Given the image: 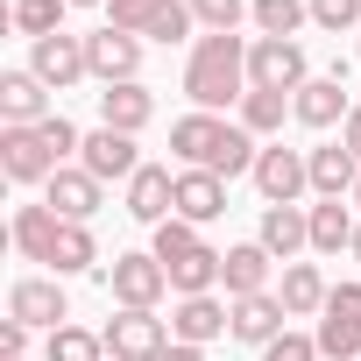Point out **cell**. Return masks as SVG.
<instances>
[{
    "label": "cell",
    "instance_id": "obj_1",
    "mask_svg": "<svg viewBox=\"0 0 361 361\" xmlns=\"http://www.w3.org/2000/svg\"><path fill=\"white\" fill-rule=\"evenodd\" d=\"M185 99L199 114L241 106L248 99V43L241 36H199L192 57H185Z\"/></svg>",
    "mask_w": 361,
    "mask_h": 361
},
{
    "label": "cell",
    "instance_id": "obj_2",
    "mask_svg": "<svg viewBox=\"0 0 361 361\" xmlns=\"http://www.w3.org/2000/svg\"><path fill=\"white\" fill-rule=\"evenodd\" d=\"M305 78H312L305 43H290V36H255V43H248V85H262V92H290V99H298Z\"/></svg>",
    "mask_w": 361,
    "mask_h": 361
},
{
    "label": "cell",
    "instance_id": "obj_3",
    "mask_svg": "<svg viewBox=\"0 0 361 361\" xmlns=\"http://www.w3.org/2000/svg\"><path fill=\"white\" fill-rule=\"evenodd\" d=\"M99 340H106V354H114V361H156V354L170 347V319L121 305V312H114V319L99 326Z\"/></svg>",
    "mask_w": 361,
    "mask_h": 361
},
{
    "label": "cell",
    "instance_id": "obj_4",
    "mask_svg": "<svg viewBox=\"0 0 361 361\" xmlns=\"http://www.w3.org/2000/svg\"><path fill=\"white\" fill-rule=\"evenodd\" d=\"M8 319H22L29 333H57V326H71L64 276H22V283L8 290Z\"/></svg>",
    "mask_w": 361,
    "mask_h": 361
},
{
    "label": "cell",
    "instance_id": "obj_5",
    "mask_svg": "<svg viewBox=\"0 0 361 361\" xmlns=\"http://www.w3.org/2000/svg\"><path fill=\"white\" fill-rule=\"evenodd\" d=\"M0 170H8V185H50L64 163L43 142V128H0Z\"/></svg>",
    "mask_w": 361,
    "mask_h": 361
},
{
    "label": "cell",
    "instance_id": "obj_6",
    "mask_svg": "<svg viewBox=\"0 0 361 361\" xmlns=\"http://www.w3.org/2000/svg\"><path fill=\"white\" fill-rule=\"evenodd\" d=\"M106 290H114V305L156 312L163 290H170V269H163L156 255H114V262H106Z\"/></svg>",
    "mask_w": 361,
    "mask_h": 361
},
{
    "label": "cell",
    "instance_id": "obj_7",
    "mask_svg": "<svg viewBox=\"0 0 361 361\" xmlns=\"http://www.w3.org/2000/svg\"><path fill=\"white\" fill-rule=\"evenodd\" d=\"M227 128H234L227 114H199V106H192L185 121H170V156L185 163V170H213L220 149H227Z\"/></svg>",
    "mask_w": 361,
    "mask_h": 361
},
{
    "label": "cell",
    "instance_id": "obj_8",
    "mask_svg": "<svg viewBox=\"0 0 361 361\" xmlns=\"http://www.w3.org/2000/svg\"><path fill=\"white\" fill-rule=\"evenodd\" d=\"M255 192H262L269 206H298V192H312V163H305V149L269 142V149L255 156Z\"/></svg>",
    "mask_w": 361,
    "mask_h": 361
},
{
    "label": "cell",
    "instance_id": "obj_9",
    "mask_svg": "<svg viewBox=\"0 0 361 361\" xmlns=\"http://www.w3.org/2000/svg\"><path fill=\"white\" fill-rule=\"evenodd\" d=\"M85 64H92L99 85H128V78H142V36H128V29H92V36H85Z\"/></svg>",
    "mask_w": 361,
    "mask_h": 361
},
{
    "label": "cell",
    "instance_id": "obj_10",
    "mask_svg": "<svg viewBox=\"0 0 361 361\" xmlns=\"http://www.w3.org/2000/svg\"><path fill=\"white\" fill-rule=\"evenodd\" d=\"M29 71H36L50 92H71L78 78H92V64H85V36H43V43H29Z\"/></svg>",
    "mask_w": 361,
    "mask_h": 361
},
{
    "label": "cell",
    "instance_id": "obj_11",
    "mask_svg": "<svg viewBox=\"0 0 361 361\" xmlns=\"http://www.w3.org/2000/svg\"><path fill=\"white\" fill-rule=\"evenodd\" d=\"M128 220H142V227H163V220H177V170H163V163H142V170L128 177Z\"/></svg>",
    "mask_w": 361,
    "mask_h": 361
},
{
    "label": "cell",
    "instance_id": "obj_12",
    "mask_svg": "<svg viewBox=\"0 0 361 361\" xmlns=\"http://www.w3.org/2000/svg\"><path fill=\"white\" fill-rule=\"evenodd\" d=\"M227 312H234V319H227V340H241V347H269V340L283 333V319H290L276 290H255V298H227Z\"/></svg>",
    "mask_w": 361,
    "mask_h": 361
},
{
    "label": "cell",
    "instance_id": "obj_13",
    "mask_svg": "<svg viewBox=\"0 0 361 361\" xmlns=\"http://www.w3.org/2000/svg\"><path fill=\"white\" fill-rule=\"evenodd\" d=\"M99 192H106V185H99V177H92L85 163H64V170L50 177V185H43V206H50L57 220H78V227H85V220L99 213Z\"/></svg>",
    "mask_w": 361,
    "mask_h": 361
},
{
    "label": "cell",
    "instance_id": "obj_14",
    "mask_svg": "<svg viewBox=\"0 0 361 361\" xmlns=\"http://www.w3.org/2000/svg\"><path fill=\"white\" fill-rule=\"evenodd\" d=\"M78 163L99 177V185H128V177L142 170V149H135V135H114V128H92L85 135V149H78Z\"/></svg>",
    "mask_w": 361,
    "mask_h": 361
},
{
    "label": "cell",
    "instance_id": "obj_15",
    "mask_svg": "<svg viewBox=\"0 0 361 361\" xmlns=\"http://www.w3.org/2000/svg\"><path fill=\"white\" fill-rule=\"evenodd\" d=\"M347 114H354V99H347V78H340V71L305 78L298 99H290V121H298V128H333V121H347Z\"/></svg>",
    "mask_w": 361,
    "mask_h": 361
},
{
    "label": "cell",
    "instance_id": "obj_16",
    "mask_svg": "<svg viewBox=\"0 0 361 361\" xmlns=\"http://www.w3.org/2000/svg\"><path fill=\"white\" fill-rule=\"evenodd\" d=\"M156 121V92L142 85V78H128V85H99V128H114V135H142Z\"/></svg>",
    "mask_w": 361,
    "mask_h": 361
},
{
    "label": "cell",
    "instance_id": "obj_17",
    "mask_svg": "<svg viewBox=\"0 0 361 361\" xmlns=\"http://www.w3.org/2000/svg\"><path fill=\"white\" fill-rule=\"evenodd\" d=\"M255 241H262L276 262H298V255L312 248V206H262Z\"/></svg>",
    "mask_w": 361,
    "mask_h": 361
},
{
    "label": "cell",
    "instance_id": "obj_18",
    "mask_svg": "<svg viewBox=\"0 0 361 361\" xmlns=\"http://www.w3.org/2000/svg\"><path fill=\"white\" fill-rule=\"evenodd\" d=\"M0 121L8 128H43L50 121V85L36 71H0Z\"/></svg>",
    "mask_w": 361,
    "mask_h": 361
},
{
    "label": "cell",
    "instance_id": "obj_19",
    "mask_svg": "<svg viewBox=\"0 0 361 361\" xmlns=\"http://www.w3.org/2000/svg\"><path fill=\"white\" fill-rule=\"evenodd\" d=\"M305 163H312V192H319V199H354L361 156H354L347 142H319V149H305Z\"/></svg>",
    "mask_w": 361,
    "mask_h": 361
},
{
    "label": "cell",
    "instance_id": "obj_20",
    "mask_svg": "<svg viewBox=\"0 0 361 361\" xmlns=\"http://www.w3.org/2000/svg\"><path fill=\"white\" fill-rule=\"evenodd\" d=\"M220 213H227V177H213V170H177V220L213 227Z\"/></svg>",
    "mask_w": 361,
    "mask_h": 361
},
{
    "label": "cell",
    "instance_id": "obj_21",
    "mask_svg": "<svg viewBox=\"0 0 361 361\" xmlns=\"http://www.w3.org/2000/svg\"><path fill=\"white\" fill-rule=\"evenodd\" d=\"M269 269H276V255H269L262 241H234V248L220 255V283H227V298H255V290H269Z\"/></svg>",
    "mask_w": 361,
    "mask_h": 361
},
{
    "label": "cell",
    "instance_id": "obj_22",
    "mask_svg": "<svg viewBox=\"0 0 361 361\" xmlns=\"http://www.w3.org/2000/svg\"><path fill=\"white\" fill-rule=\"evenodd\" d=\"M227 305L220 298H177V312H170V340H185V347H213L220 333H227Z\"/></svg>",
    "mask_w": 361,
    "mask_h": 361
},
{
    "label": "cell",
    "instance_id": "obj_23",
    "mask_svg": "<svg viewBox=\"0 0 361 361\" xmlns=\"http://www.w3.org/2000/svg\"><path fill=\"white\" fill-rule=\"evenodd\" d=\"M276 298H283V312H290V319H319V312H326V298H333V283L319 276V262H283Z\"/></svg>",
    "mask_w": 361,
    "mask_h": 361
},
{
    "label": "cell",
    "instance_id": "obj_24",
    "mask_svg": "<svg viewBox=\"0 0 361 361\" xmlns=\"http://www.w3.org/2000/svg\"><path fill=\"white\" fill-rule=\"evenodd\" d=\"M8 234H15V248H22L29 262H43V269H50V255H57V234H64V220H57L50 206H15V227H8Z\"/></svg>",
    "mask_w": 361,
    "mask_h": 361
},
{
    "label": "cell",
    "instance_id": "obj_25",
    "mask_svg": "<svg viewBox=\"0 0 361 361\" xmlns=\"http://www.w3.org/2000/svg\"><path fill=\"white\" fill-rule=\"evenodd\" d=\"M354 206H340V199H319L312 206V255H340V248H354Z\"/></svg>",
    "mask_w": 361,
    "mask_h": 361
},
{
    "label": "cell",
    "instance_id": "obj_26",
    "mask_svg": "<svg viewBox=\"0 0 361 361\" xmlns=\"http://www.w3.org/2000/svg\"><path fill=\"white\" fill-rule=\"evenodd\" d=\"M85 269H99V241H92V227L64 220V234H57V255H50V276H85Z\"/></svg>",
    "mask_w": 361,
    "mask_h": 361
},
{
    "label": "cell",
    "instance_id": "obj_27",
    "mask_svg": "<svg viewBox=\"0 0 361 361\" xmlns=\"http://www.w3.org/2000/svg\"><path fill=\"white\" fill-rule=\"evenodd\" d=\"M213 283H220V248H213V241L170 269V290H177V298H213Z\"/></svg>",
    "mask_w": 361,
    "mask_h": 361
},
{
    "label": "cell",
    "instance_id": "obj_28",
    "mask_svg": "<svg viewBox=\"0 0 361 361\" xmlns=\"http://www.w3.org/2000/svg\"><path fill=\"white\" fill-rule=\"evenodd\" d=\"M43 361H106V340L92 326H57L43 333Z\"/></svg>",
    "mask_w": 361,
    "mask_h": 361
},
{
    "label": "cell",
    "instance_id": "obj_29",
    "mask_svg": "<svg viewBox=\"0 0 361 361\" xmlns=\"http://www.w3.org/2000/svg\"><path fill=\"white\" fill-rule=\"evenodd\" d=\"M206 248V234L192 227V220H163L156 234H149V255L163 262V269H177V262H185V255H199Z\"/></svg>",
    "mask_w": 361,
    "mask_h": 361
},
{
    "label": "cell",
    "instance_id": "obj_30",
    "mask_svg": "<svg viewBox=\"0 0 361 361\" xmlns=\"http://www.w3.org/2000/svg\"><path fill=\"white\" fill-rule=\"evenodd\" d=\"M283 114H290V92H262V85H248V99H241V128L262 142V135H276L283 128Z\"/></svg>",
    "mask_w": 361,
    "mask_h": 361
},
{
    "label": "cell",
    "instance_id": "obj_31",
    "mask_svg": "<svg viewBox=\"0 0 361 361\" xmlns=\"http://www.w3.org/2000/svg\"><path fill=\"white\" fill-rule=\"evenodd\" d=\"M262 36H290L298 43V29L312 22V0H255V15H248Z\"/></svg>",
    "mask_w": 361,
    "mask_h": 361
},
{
    "label": "cell",
    "instance_id": "obj_32",
    "mask_svg": "<svg viewBox=\"0 0 361 361\" xmlns=\"http://www.w3.org/2000/svg\"><path fill=\"white\" fill-rule=\"evenodd\" d=\"M64 15H71V0H15V29H22L29 43L64 36Z\"/></svg>",
    "mask_w": 361,
    "mask_h": 361
},
{
    "label": "cell",
    "instance_id": "obj_33",
    "mask_svg": "<svg viewBox=\"0 0 361 361\" xmlns=\"http://www.w3.org/2000/svg\"><path fill=\"white\" fill-rule=\"evenodd\" d=\"M192 15H199V36H234L255 15V0H192Z\"/></svg>",
    "mask_w": 361,
    "mask_h": 361
},
{
    "label": "cell",
    "instance_id": "obj_34",
    "mask_svg": "<svg viewBox=\"0 0 361 361\" xmlns=\"http://www.w3.org/2000/svg\"><path fill=\"white\" fill-rule=\"evenodd\" d=\"M156 43H199V15H192V0H163V15L149 22Z\"/></svg>",
    "mask_w": 361,
    "mask_h": 361
},
{
    "label": "cell",
    "instance_id": "obj_35",
    "mask_svg": "<svg viewBox=\"0 0 361 361\" xmlns=\"http://www.w3.org/2000/svg\"><path fill=\"white\" fill-rule=\"evenodd\" d=\"M156 15H163V0H106V29H128V36H149Z\"/></svg>",
    "mask_w": 361,
    "mask_h": 361
},
{
    "label": "cell",
    "instance_id": "obj_36",
    "mask_svg": "<svg viewBox=\"0 0 361 361\" xmlns=\"http://www.w3.org/2000/svg\"><path fill=\"white\" fill-rule=\"evenodd\" d=\"M262 361H326V354H319V340H312V333H290V326H283V333L262 347Z\"/></svg>",
    "mask_w": 361,
    "mask_h": 361
},
{
    "label": "cell",
    "instance_id": "obj_37",
    "mask_svg": "<svg viewBox=\"0 0 361 361\" xmlns=\"http://www.w3.org/2000/svg\"><path fill=\"white\" fill-rule=\"evenodd\" d=\"M312 22H319L326 36H347V29L361 22V0H312Z\"/></svg>",
    "mask_w": 361,
    "mask_h": 361
},
{
    "label": "cell",
    "instance_id": "obj_38",
    "mask_svg": "<svg viewBox=\"0 0 361 361\" xmlns=\"http://www.w3.org/2000/svg\"><path fill=\"white\" fill-rule=\"evenodd\" d=\"M43 142H50V149H57V163H71V156H78V149H85V135H78V128H71V121H64V114H50V121H43Z\"/></svg>",
    "mask_w": 361,
    "mask_h": 361
},
{
    "label": "cell",
    "instance_id": "obj_39",
    "mask_svg": "<svg viewBox=\"0 0 361 361\" xmlns=\"http://www.w3.org/2000/svg\"><path fill=\"white\" fill-rule=\"evenodd\" d=\"M319 319H347V326H361V283H333V298H326Z\"/></svg>",
    "mask_w": 361,
    "mask_h": 361
},
{
    "label": "cell",
    "instance_id": "obj_40",
    "mask_svg": "<svg viewBox=\"0 0 361 361\" xmlns=\"http://www.w3.org/2000/svg\"><path fill=\"white\" fill-rule=\"evenodd\" d=\"M0 361H29V326H22V319L0 326Z\"/></svg>",
    "mask_w": 361,
    "mask_h": 361
},
{
    "label": "cell",
    "instance_id": "obj_41",
    "mask_svg": "<svg viewBox=\"0 0 361 361\" xmlns=\"http://www.w3.org/2000/svg\"><path fill=\"white\" fill-rule=\"evenodd\" d=\"M340 142H347V149H354V156H361V99H354V114H347V121H340Z\"/></svg>",
    "mask_w": 361,
    "mask_h": 361
},
{
    "label": "cell",
    "instance_id": "obj_42",
    "mask_svg": "<svg viewBox=\"0 0 361 361\" xmlns=\"http://www.w3.org/2000/svg\"><path fill=\"white\" fill-rule=\"evenodd\" d=\"M156 361H206V347H185V340H170V347H163Z\"/></svg>",
    "mask_w": 361,
    "mask_h": 361
},
{
    "label": "cell",
    "instance_id": "obj_43",
    "mask_svg": "<svg viewBox=\"0 0 361 361\" xmlns=\"http://www.w3.org/2000/svg\"><path fill=\"white\" fill-rule=\"evenodd\" d=\"M347 255H354V262H361V227H354V248H347Z\"/></svg>",
    "mask_w": 361,
    "mask_h": 361
},
{
    "label": "cell",
    "instance_id": "obj_44",
    "mask_svg": "<svg viewBox=\"0 0 361 361\" xmlns=\"http://www.w3.org/2000/svg\"><path fill=\"white\" fill-rule=\"evenodd\" d=\"M71 8H106V0H71Z\"/></svg>",
    "mask_w": 361,
    "mask_h": 361
},
{
    "label": "cell",
    "instance_id": "obj_45",
    "mask_svg": "<svg viewBox=\"0 0 361 361\" xmlns=\"http://www.w3.org/2000/svg\"><path fill=\"white\" fill-rule=\"evenodd\" d=\"M347 206H354V213H361V185H354V199H347Z\"/></svg>",
    "mask_w": 361,
    "mask_h": 361
},
{
    "label": "cell",
    "instance_id": "obj_46",
    "mask_svg": "<svg viewBox=\"0 0 361 361\" xmlns=\"http://www.w3.org/2000/svg\"><path fill=\"white\" fill-rule=\"evenodd\" d=\"M106 361H114V354H106Z\"/></svg>",
    "mask_w": 361,
    "mask_h": 361
}]
</instances>
